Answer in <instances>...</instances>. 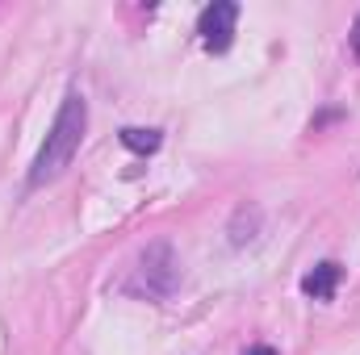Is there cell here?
<instances>
[{
	"label": "cell",
	"mask_w": 360,
	"mask_h": 355,
	"mask_svg": "<svg viewBox=\"0 0 360 355\" xmlns=\"http://www.w3.org/2000/svg\"><path fill=\"white\" fill-rule=\"evenodd\" d=\"M84 130H89V100H84L80 88H72L63 96V105H59L34 163H30V188H42V184L59 180L72 168V159H76V151L84 142Z\"/></svg>",
	"instance_id": "6da1fadb"
},
{
	"label": "cell",
	"mask_w": 360,
	"mask_h": 355,
	"mask_svg": "<svg viewBox=\"0 0 360 355\" xmlns=\"http://www.w3.org/2000/svg\"><path fill=\"white\" fill-rule=\"evenodd\" d=\"M176 284H180V260H176V251H172V243L160 239V243H151L139 255L134 276L126 280V293L147 297V301H168L176 293Z\"/></svg>",
	"instance_id": "7a4b0ae2"
},
{
	"label": "cell",
	"mask_w": 360,
	"mask_h": 355,
	"mask_svg": "<svg viewBox=\"0 0 360 355\" xmlns=\"http://www.w3.org/2000/svg\"><path fill=\"white\" fill-rule=\"evenodd\" d=\"M235 21H239V4H235V0H214V4H205L201 17H197L201 46H205L210 55L231 51V42H235Z\"/></svg>",
	"instance_id": "3957f363"
},
{
	"label": "cell",
	"mask_w": 360,
	"mask_h": 355,
	"mask_svg": "<svg viewBox=\"0 0 360 355\" xmlns=\"http://www.w3.org/2000/svg\"><path fill=\"white\" fill-rule=\"evenodd\" d=\"M340 280H344V267L335 264V260H327V264L310 267V272L302 276V293L314 297V301H331L335 288H340Z\"/></svg>",
	"instance_id": "277c9868"
},
{
	"label": "cell",
	"mask_w": 360,
	"mask_h": 355,
	"mask_svg": "<svg viewBox=\"0 0 360 355\" xmlns=\"http://www.w3.org/2000/svg\"><path fill=\"white\" fill-rule=\"evenodd\" d=\"M160 142H164V134H160V130H139V126L122 130V147H126V151H134V155H151V151H160Z\"/></svg>",
	"instance_id": "5b68a950"
},
{
	"label": "cell",
	"mask_w": 360,
	"mask_h": 355,
	"mask_svg": "<svg viewBox=\"0 0 360 355\" xmlns=\"http://www.w3.org/2000/svg\"><path fill=\"white\" fill-rule=\"evenodd\" d=\"M248 355H276V347H269V343H260V347H248Z\"/></svg>",
	"instance_id": "8992f818"
},
{
	"label": "cell",
	"mask_w": 360,
	"mask_h": 355,
	"mask_svg": "<svg viewBox=\"0 0 360 355\" xmlns=\"http://www.w3.org/2000/svg\"><path fill=\"white\" fill-rule=\"evenodd\" d=\"M352 46H356V55H360V21H356V38H352Z\"/></svg>",
	"instance_id": "52a82bcc"
}]
</instances>
